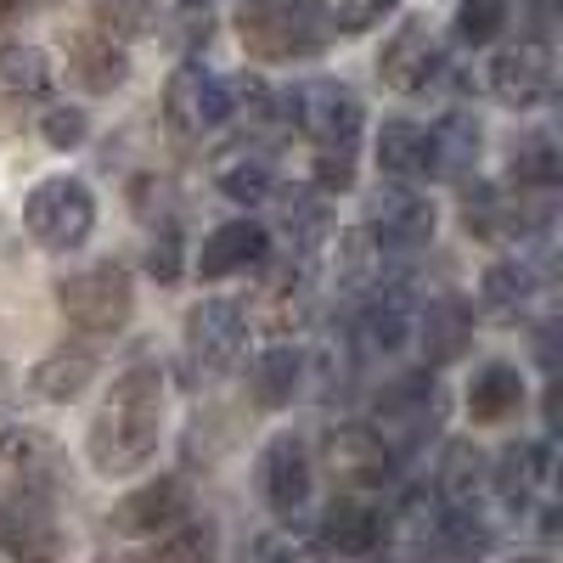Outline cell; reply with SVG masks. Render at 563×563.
I'll list each match as a JSON object with an SVG mask.
<instances>
[{
    "label": "cell",
    "mask_w": 563,
    "mask_h": 563,
    "mask_svg": "<svg viewBox=\"0 0 563 563\" xmlns=\"http://www.w3.org/2000/svg\"><path fill=\"white\" fill-rule=\"evenodd\" d=\"M158 434H164V372L158 366H124L102 411L90 417V462H97V474H135V467H147L153 451H158Z\"/></svg>",
    "instance_id": "cell-1"
},
{
    "label": "cell",
    "mask_w": 563,
    "mask_h": 563,
    "mask_svg": "<svg viewBox=\"0 0 563 563\" xmlns=\"http://www.w3.org/2000/svg\"><path fill=\"white\" fill-rule=\"evenodd\" d=\"M238 34L254 63H310L333 40V12L321 0H243Z\"/></svg>",
    "instance_id": "cell-2"
},
{
    "label": "cell",
    "mask_w": 563,
    "mask_h": 563,
    "mask_svg": "<svg viewBox=\"0 0 563 563\" xmlns=\"http://www.w3.org/2000/svg\"><path fill=\"white\" fill-rule=\"evenodd\" d=\"M445 422V389L434 384V372H406V378H395L378 406H372V429H378V440L395 451V462L417 456L422 445H429L440 434Z\"/></svg>",
    "instance_id": "cell-3"
},
{
    "label": "cell",
    "mask_w": 563,
    "mask_h": 563,
    "mask_svg": "<svg viewBox=\"0 0 563 563\" xmlns=\"http://www.w3.org/2000/svg\"><path fill=\"white\" fill-rule=\"evenodd\" d=\"M57 310L68 316V327L79 339H113L135 310V288L124 265H90L74 271L68 282H57Z\"/></svg>",
    "instance_id": "cell-4"
},
{
    "label": "cell",
    "mask_w": 563,
    "mask_h": 563,
    "mask_svg": "<svg viewBox=\"0 0 563 563\" xmlns=\"http://www.w3.org/2000/svg\"><path fill=\"white\" fill-rule=\"evenodd\" d=\"M276 119L294 124L299 135H310L316 147H355V135L366 124V108L350 85L339 79H310V85H294L276 97Z\"/></svg>",
    "instance_id": "cell-5"
},
{
    "label": "cell",
    "mask_w": 563,
    "mask_h": 563,
    "mask_svg": "<svg viewBox=\"0 0 563 563\" xmlns=\"http://www.w3.org/2000/svg\"><path fill=\"white\" fill-rule=\"evenodd\" d=\"M23 225H29V238L40 249L68 254V249H79L90 231H97V198H90L85 180L52 175V180H40L34 192L23 198Z\"/></svg>",
    "instance_id": "cell-6"
},
{
    "label": "cell",
    "mask_w": 563,
    "mask_h": 563,
    "mask_svg": "<svg viewBox=\"0 0 563 563\" xmlns=\"http://www.w3.org/2000/svg\"><path fill=\"white\" fill-rule=\"evenodd\" d=\"M186 355H192L198 378H225L231 366L249 355V316L231 299H203L186 316Z\"/></svg>",
    "instance_id": "cell-7"
},
{
    "label": "cell",
    "mask_w": 563,
    "mask_h": 563,
    "mask_svg": "<svg viewBox=\"0 0 563 563\" xmlns=\"http://www.w3.org/2000/svg\"><path fill=\"white\" fill-rule=\"evenodd\" d=\"M366 238L384 254H411L434 238V203L411 180H384L366 203Z\"/></svg>",
    "instance_id": "cell-8"
},
{
    "label": "cell",
    "mask_w": 563,
    "mask_h": 563,
    "mask_svg": "<svg viewBox=\"0 0 563 563\" xmlns=\"http://www.w3.org/2000/svg\"><path fill=\"white\" fill-rule=\"evenodd\" d=\"M164 119L175 135H209L231 119V85L203 63H180L164 85Z\"/></svg>",
    "instance_id": "cell-9"
},
{
    "label": "cell",
    "mask_w": 563,
    "mask_h": 563,
    "mask_svg": "<svg viewBox=\"0 0 563 563\" xmlns=\"http://www.w3.org/2000/svg\"><path fill=\"white\" fill-rule=\"evenodd\" d=\"M260 496L276 519H299L305 501H310V485H316V467H310V445L294 440V434H276L265 451H260Z\"/></svg>",
    "instance_id": "cell-10"
},
{
    "label": "cell",
    "mask_w": 563,
    "mask_h": 563,
    "mask_svg": "<svg viewBox=\"0 0 563 563\" xmlns=\"http://www.w3.org/2000/svg\"><path fill=\"white\" fill-rule=\"evenodd\" d=\"M490 97L512 113H530L552 97V45L547 40H519L496 52L490 63Z\"/></svg>",
    "instance_id": "cell-11"
},
{
    "label": "cell",
    "mask_w": 563,
    "mask_h": 563,
    "mask_svg": "<svg viewBox=\"0 0 563 563\" xmlns=\"http://www.w3.org/2000/svg\"><path fill=\"white\" fill-rule=\"evenodd\" d=\"M0 552L12 558H57L63 552V536H57V519H52V496L45 490H12L0 496Z\"/></svg>",
    "instance_id": "cell-12"
},
{
    "label": "cell",
    "mask_w": 563,
    "mask_h": 563,
    "mask_svg": "<svg viewBox=\"0 0 563 563\" xmlns=\"http://www.w3.org/2000/svg\"><path fill=\"white\" fill-rule=\"evenodd\" d=\"M378 74H384L389 90H400V97H417V90L434 85V74H440V45H434L429 18H406V23L384 40Z\"/></svg>",
    "instance_id": "cell-13"
},
{
    "label": "cell",
    "mask_w": 563,
    "mask_h": 563,
    "mask_svg": "<svg viewBox=\"0 0 563 563\" xmlns=\"http://www.w3.org/2000/svg\"><path fill=\"white\" fill-rule=\"evenodd\" d=\"M411 294H406V282H372L361 310H355V350L361 355H389L411 339Z\"/></svg>",
    "instance_id": "cell-14"
},
{
    "label": "cell",
    "mask_w": 563,
    "mask_h": 563,
    "mask_svg": "<svg viewBox=\"0 0 563 563\" xmlns=\"http://www.w3.org/2000/svg\"><path fill=\"white\" fill-rule=\"evenodd\" d=\"M108 519H113L119 536H164L169 525L192 519V490H186V479H175V474H158L141 490H130Z\"/></svg>",
    "instance_id": "cell-15"
},
{
    "label": "cell",
    "mask_w": 563,
    "mask_h": 563,
    "mask_svg": "<svg viewBox=\"0 0 563 563\" xmlns=\"http://www.w3.org/2000/svg\"><path fill=\"white\" fill-rule=\"evenodd\" d=\"M327 467L355 485V490H384L395 479V451L378 440V429L366 422H344V429L327 434Z\"/></svg>",
    "instance_id": "cell-16"
},
{
    "label": "cell",
    "mask_w": 563,
    "mask_h": 563,
    "mask_svg": "<svg viewBox=\"0 0 563 563\" xmlns=\"http://www.w3.org/2000/svg\"><path fill=\"white\" fill-rule=\"evenodd\" d=\"M389 541V519L372 501L361 496H333L321 512V530H316V547L321 552H339V558H366Z\"/></svg>",
    "instance_id": "cell-17"
},
{
    "label": "cell",
    "mask_w": 563,
    "mask_h": 563,
    "mask_svg": "<svg viewBox=\"0 0 563 563\" xmlns=\"http://www.w3.org/2000/svg\"><path fill=\"white\" fill-rule=\"evenodd\" d=\"M541 214H530L519 198H507L501 186H490V180H474V186H462V225L474 231L479 243H496V249H507V243H519L525 231L536 225Z\"/></svg>",
    "instance_id": "cell-18"
},
{
    "label": "cell",
    "mask_w": 563,
    "mask_h": 563,
    "mask_svg": "<svg viewBox=\"0 0 563 563\" xmlns=\"http://www.w3.org/2000/svg\"><path fill=\"white\" fill-rule=\"evenodd\" d=\"M265 260H271V231L260 220H225L198 249V276L220 282V276H238V271H260Z\"/></svg>",
    "instance_id": "cell-19"
},
{
    "label": "cell",
    "mask_w": 563,
    "mask_h": 563,
    "mask_svg": "<svg viewBox=\"0 0 563 563\" xmlns=\"http://www.w3.org/2000/svg\"><path fill=\"white\" fill-rule=\"evenodd\" d=\"M0 462H7L29 490H45V496H52V490L68 479V456H63V445L45 434V429H29V422H12V429H0Z\"/></svg>",
    "instance_id": "cell-20"
},
{
    "label": "cell",
    "mask_w": 563,
    "mask_h": 563,
    "mask_svg": "<svg viewBox=\"0 0 563 563\" xmlns=\"http://www.w3.org/2000/svg\"><path fill=\"white\" fill-rule=\"evenodd\" d=\"M417 344H422V366H451L467 355V339H474V310H467L456 294H434L411 316Z\"/></svg>",
    "instance_id": "cell-21"
},
{
    "label": "cell",
    "mask_w": 563,
    "mask_h": 563,
    "mask_svg": "<svg viewBox=\"0 0 563 563\" xmlns=\"http://www.w3.org/2000/svg\"><path fill=\"white\" fill-rule=\"evenodd\" d=\"M552 485V445L547 440H525V445H507L501 462L490 467V490L501 496L507 512H519L530 507V496Z\"/></svg>",
    "instance_id": "cell-22"
},
{
    "label": "cell",
    "mask_w": 563,
    "mask_h": 563,
    "mask_svg": "<svg viewBox=\"0 0 563 563\" xmlns=\"http://www.w3.org/2000/svg\"><path fill=\"white\" fill-rule=\"evenodd\" d=\"M68 68L85 90H97V97H113V90L130 79V57H124V40L102 34V29H85L68 40Z\"/></svg>",
    "instance_id": "cell-23"
},
{
    "label": "cell",
    "mask_w": 563,
    "mask_h": 563,
    "mask_svg": "<svg viewBox=\"0 0 563 563\" xmlns=\"http://www.w3.org/2000/svg\"><path fill=\"white\" fill-rule=\"evenodd\" d=\"M485 490H490V456H485L474 440H451L445 456H440L434 496H440L451 512H474Z\"/></svg>",
    "instance_id": "cell-24"
},
{
    "label": "cell",
    "mask_w": 563,
    "mask_h": 563,
    "mask_svg": "<svg viewBox=\"0 0 563 563\" xmlns=\"http://www.w3.org/2000/svg\"><path fill=\"white\" fill-rule=\"evenodd\" d=\"M57 68L40 45H0V108H34L52 97Z\"/></svg>",
    "instance_id": "cell-25"
},
{
    "label": "cell",
    "mask_w": 563,
    "mask_h": 563,
    "mask_svg": "<svg viewBox=\"0 0 563 563\" xmlns=\"http://www.w3.org/2000/svg\"><path fill=\"white\" fill-rule=\"evenodd\" d=\"M90 384H97V350H85V344H63L45 361H34V372H29V389L52 406L79 400Z\"/></svg>",
    "instance_id": "cell-26"
},
{
    "label": "cell",
    "mask_w": 563,
    "mask_h": 563,
    "mask_svg": "<svg viewBox=\"0 0 563 563\" xmlns=\"http://www.w3.org/2000/svg\"><path fill=\"white\" fill-rule=\"evenodd\" d=\"M519 411H525V372L512 361H485L467 384V417L490 429V422H512Z\"/></svg>",
    "instance_id": "cell-27"
},
{
    "label": "cell",
    "mask_w": 563,
    "mask_h": 563,
    "mask_svg": "<svg viewBox=\"0 0 563 563\" xmlns=\"http://www.w3.org/2000/svg\"><path fill=\"white\" fill-rule=\"evenodd\" d=\"M479 158V124L474 113H445L429 130V180H467Z\"/></svg>",
    "instance_id": "cell-28"
},
{
    "label": "cell",
    "mask_w": 563,
    "mask_h": 563,
    "mask_svg": "<svg viewBox=\"0 0 563 563\" xmlns=\"http://www.w3.org/2000/svg\"><path fill=\"white\" fill-rule=\"evenodd\" d=\"M271 198H276V220H282V238H288L294 254H316L321 238H327V225H333V214H327V192H316V186H294V192H276L271 186Z\"/></svg>",
    "instance_id": "cell-29"
},
{
    "label": "cell",
    "mask_w": 563,
    "mask_h": 563,
    "mask_svg": "<svg viewBox=\"0 0 563 563\" xmlns=\"http://www.w3.org/2000/svg\"><path fill=\"white\" fill-rule=\"evenodd\" d=\"M305 378H310V361L299 344H271L254 366V400L265 411H282V406H294L305 395Z\"/></svg>",
    "instance_id": "cell-30"
},
{
    "label": "cell",
    "mask_w": 563,
    "mask_h": 563,
    "mask_svg": "<svg viewBox=\"0 0 563 563\" xmlns=\"http://www.w3.org/2000/svg\"><path fill=\"white\" fill-rule=\"evenodd\" d=\"M378 169L389 180H422L429 175V130L411 119H389L378 130Z\"/></svg>",
    "instance_id": "cell-31"
},
{
    "label": "cell",
    "mask_w": 563,
    "mask_h": 563,
    "mask_svg": "<svg viewBox=\"0 0 563 563\" xmlns=\"http://www.w3.org/2000/svg\"><path fill=\"white\" fill-rule=\"evenodd\" d=\"M536 288H541V276H536L530 260H496L479 282V305L490 316H519V310H530Z\"/></svg>",
    "instance_id": "cell-32"
},
{
    "label": "cell",
    "mask_w": 563,
    "mask_h": 563,
    "mask_svg": "<svg viewBox=\"0 0 563 563\" xmlns=\"http://www.w3.org/2000/svg\"><path fill=\"white\" fill-rule=\"evenodd\" d=\"M507 175H512V186H519V192H552L558 175H563L558 141H552V135H525L519 147H512Z\"/></svg>",
    "instance_id": "cell-33"
},
{
    "label": "cell",
    "mask_w": 563,
    "mask_h": 563,
    "mask_svg": "<svg viewBox=\"0 0 563 563\" xmlns=\"http://www.w3.org/2000/svg\"><path fill=\"white\" fill-rule=\"evenodd\" d=\"M90 18L113 40H153L158 34V0H90Z\"/></svg>",
    "instance_id": "cell-34"
},
{
    "label": "cell",
    "mask_w": 563,
    "mask_h": 563,
    "mask_svg": "<svg viewBox=\"0 0 563 563\" xmlns=\"http://www.w3.org/2000/svg\"><path fill=\"white\" fill-rule=\"evenodd\" d=\"M271 186H276V175H271V158H265V153H249V158L220 164V192H225L231 203H265Z\"/></svg>",
    "instance_id": "cell-35"
},
{
    "label": "cell",
    "mask_w": 563,
    "mask_h": 563,
    "mask_svg": "<svg viewBox=\"0 0 563 563\" xmlns=\"http://www.w3.org/2000/svg\"><path fill=\"white\" fill-rule=\"evenodd\" d=\"M507 29V0H462L456 7V40L462 45H490Z\"/></svg>",
    "instance_id": "cell-36"
},
{
    "label": "cell",
    "mask_w": 563,
    "mask_h": 563,
    "mask_svg": "<svg viewBox=\"0 0 563 563\" xmlns=\"http://www.w3.org/2000/svg\"><path fill=\"white\" fill-rule=\"evenodd\" d=\"M40 135H45V147L68 153V147H79V141L90 135V119H85L79 108L57 102V108H45V113H40Z\"/></svg>",
    "instance_id": "cell-37"
},
{
    "label": "cell",
    "mask_w": 563,
    "mask_h": 563,
    "mask_svg": "<svg viewBox=\"0 0 563 563\" xmlns=\"http://www.w3.org/2000/svg\"><path fill=\"white\" fill-rule=\"evenodd\" d=\"M400 7H406V0H339L333 34H366V29H378L384 18H395Z\"/></svg>",
    "instance_id": "cell-38"
},
{
    "label": "cell",
    "mask_w": 563,
    "mask_h": 563,
    "mask_svg": "<svg viewBox=\"0 0 563 563\" xmlns=\"http://www.w3.org/2000/svg\"><path fill=\"white\" fill-rule=\"evenodd\" d=\"M355 186V147H316V192L339 198Z\"/></svg>",
    "instance_id": "cell-39"
},
{
    "label": "cell",
    "mask_w": 563,
    "mask_h": 563,
    "mask_svg": "<svg viewBox=\"0 0 563 563\" xmlns=\"http://www.w3.org/2000/svg\"><path fill=\"white\" fill-rule=\"evenodd\" d=\"M153 541H158V558H209V552H214V536H209L203 525H192V519L169 525V530L153 536Z\"/></svg>",
    "instance_id": "cell-40"
},
{
    "label": "cell",
    "mask_w": 563,
    "mask_h": 563,
    "mask_svg": "<svg viewBox=\"0 0 563 563\" xmlns=\"http://www.w3.org/2000/svg\"><path fill=\"white\" fill-rule=\"evenodd\" d=\"M147 271H153L158 282H175V276H180V225H175V220L153 231V243H147Z\"/></svg>",
    "instance_id": "cell-41"
},
{
    "label": "cell",
    "mask_w": 563,
    "mask_h": 563,
    "mask_svg": "<svg viewBox=\"0 0 563 563\" xmlns=\"http://www.w3.org/2000/svg\"><path fill=\"white\" fill-rule=\"evenodd\" d=\"M12 7H18V0H0V23H7V18H12Z\"/></svg>",
    "instance_id": "cell-42"
},
{
    "label": "cell",
    "mask_w": 563,
    "mask_h": 563,
    "mask_svg": "<svg viewBox=\"0 0 563 563\" xmlns=\"http://www.w3.org/2000/svg\"><path fill=\"white\" fill-rule=\"evenodd\" d=\"M192 7H209V0H192Z\"/></svg>",
    "instance_id": "cell-43"
}]
</instances>
